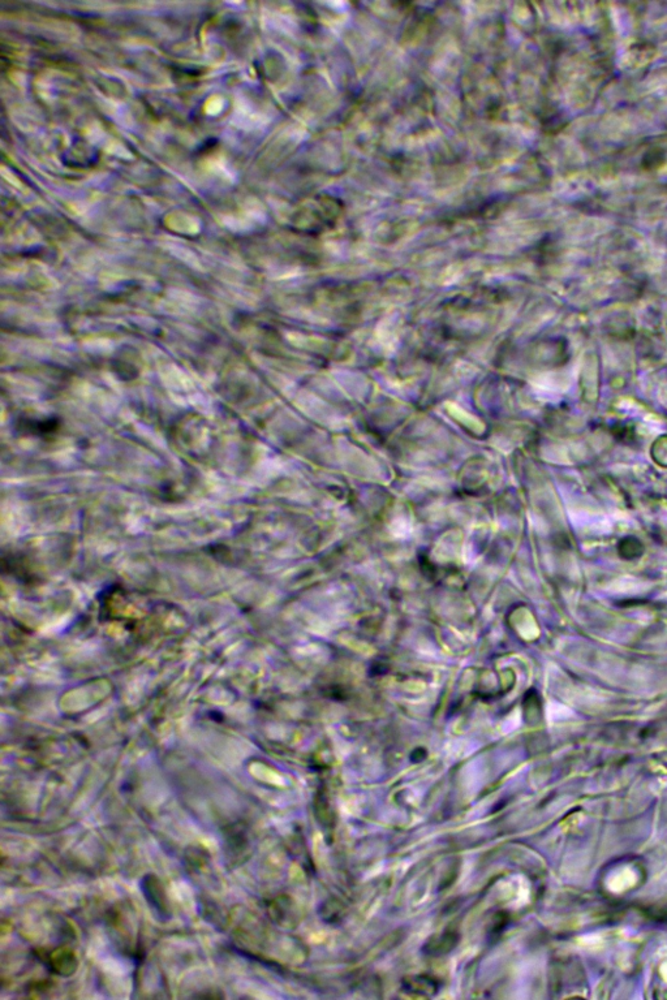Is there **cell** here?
Returning <instances> with one entry per match:
<instances>
[{
    "instance_id": "obj_1",
    "label": "cell",
    "mask_w": 667,
    "mask_h": 1000,
    "mask_svg": "<svg viewBox=\"0 0 667 1000\" xmlns=\"http://www.w3.org/2000/svg\"><path fill=\"white\" fill-rule=\"evenodd\" d=\"M619 554L625 559H635L643 554V546L635 538H626V540L622 541L621 546H619Z\"/></svg>"
}]
</instances>
